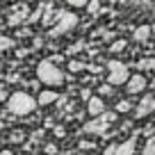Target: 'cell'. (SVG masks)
Masks as SVG:
<instances>
[{
	"label": "cell",
	"mask_w": 155,
	"mask_h": 155,
	"mask_svg": "<svg viewBox=\"0 0 155 155\" xmlns=\"http://www.w3.org/2000/svg\"><path fill=\"white\" fill-rule=\"evenodd\" d=\"M98 94H101L103 98H105V96H112V94H114V87H112V84L107 82V84H103V87L98 89Z\"/></svg>",
	"instance_id": "d6986e66"
},
{
	"label": "cell",
	"mask_w": 155,
	"mask_h": 155,
	"mask_svg": "<svg viewBox=\"0 0 155 155\" xmlns=\"http://www.w3.org/2000/svg\"><path fill=\"white\" fill-rule=\"evenodd\" d=\"M28 5H21V7H16L14 9V14L9 16V18H7V23L9 25H18V23H23V21H28L30 18V14H28Z\"/></svg>",
	"instance_id": "30bf717a"
},
{
	"label": "cell",
	"mask_w": 155,
	"mask_h": 155,
	"mask_svg": "<svg viewBox=\"0 0 155 155\" xmlns=\"http://www.w3.org/2000/svg\"><path fill=\"white\" fill-rule=\"evenodd\" d=\"M57 98H59V94L55 91L53 87H48V89H41V91H39L37 101H39V105H53Z\"/></svg>",
	"instance_id": "8fae6325"
},
{
	"label": "cell",
	"mask_w": 155,
	"mask_h": 155,
	"mask_svg": "<svg viewBox=\"0 0 155 155\" xmlns=\"http://www.w3.org/2000/svg\"><path fill=\"white\" fill-rule=\"evenodd\" d=\"M150 34H153V28L150 25H139V28L135 30V41L137 44H144V41H148Z\"/></svg>",
	"instance_id": "7c38bea8"
},
{
	"label": "cell",
	"mask_w": 155,
	"mask_h": 155,
	"mask_svg": "<svg viewBox=\"0 0 155 155\" xmlns=\"http://www.w3.org/2000/svg\"><path fill=\"white\" fill-rule=\"evenodd\" d=\"M21 139H23V132H14V135H12V141H14V144L21 141Z\"/></svg>",
	"instance_id": "cb8c5ba5"
},
{
	"label": "cell",
	"mask_w": 155,
	"mask_h": 155,
	"mask_svg": "<svg viewBox=\"0 0 155 155\" xmlns=\"http://www.w3.org/2000/svg\"><path fill=\"white\" fill-rule=\"evenodd\" d=\"M68 68H71L73 73H78V71H82V68H84V64H82V62H75V59H73V62L68 64Z\"/></svg>",
	"instance_id": "ffe728a7"
},
{
	"label": "cell",
	"mask_w": 155,
	"mask_h": 155,
	"mask_svg": "<svg viewBox=\"0 0 155 155\" xmlns=\"http://www.w3.org/2000/svg\"><path fill=\"white\" fill-rule=\"evenodd\" d=\"M16 48V41L12 37H0V50H12Z\"/></svg>",
	"instance_id": "5bb4252c"
},
{
	"label": "cell",
	"mask_w": 155,
	"mask_h": 155,
	"mask_svg": "<svg viewBox=\"0 0 155 155\" xmlns=\"http://www.w3.org/2000/svg\"><path fill=\"white\" fill-rule=\"evenodd\" d=\"M141 155H155V135H153V137H148L146 146L141 148Z\"/></svg>",
	"instance_id": "9a60e30c"
},
{
	"label": "cell",
	"mask_w": 155,
	"mask_h": 155,
	"mask_svg": "<svg viewBox=\"0 0 155 155\" xmlns=\"http://www.w3.org/2000/svg\"><path fill=\"white\" fill-rule=\"evenodd\" d=\"M116 114L119 112H103L101 116H91V121H87L84 123V128H82V132L84 135H94V137H101V135H105L107 132V128L112 126V123L116 121Z\"/></svg>",
	"instance_id": "3957f363"
},
{
	"label": "cell",
	"mask_w": 155,
	"mask_h": 155,
	"mask_svg": "<svg viewBox=\"0 0 155 155\" xmlns=\"http://www.w3.org/2000/svg\"><path fill=\"white\" fill-rule=\"evenodd\" d=\"M2 128H5V123H2V121H0V130H2Z\"/></svg>",
	"instance_id": "4316f807"
},
{
	"label": "cell",
	"mask_w": 155,
	"mask_h": 155,
	"mask_svg": "<svg viewBox=\"0 0 155 155\" xmlns=\"http://www.w3.org/2000/svg\"><path fill=\"white\" fill-rule=\"evenodd\" d=\"M55 135H57V137H64V128H55Z\"/></svg>",
	"instance_id": "d4e9b609"
},
{
	"label": "cell",
	"mask_w": 155,
	"mask_h": 155,
	"mask_svg": "<svg viewBox=\"0 0 155 155\" xmlns=\"http://www.w3.org/2000/svg\"><path fill=\"white\" fill-rule=\"evenodd\" d=\"M126 46H128L126 39H116L114 44L110 46V50H112V53H123V50H126Z\"/></svg>",
	"instance_id": "2e32d148"
},
{
	"label": "cell",
	"mask_w": 155,
	"mask_h": 155,
	"mask_svg": "<svg viewBox=\"0 0 155 155\" xmlns=\"http://www.w3.org/2000/svg\"><path fill=\"white\" fill-rule=\"evenodd\" d=\"M0 155H12V150H2V153H0Z\"/></svg>",
	"instance_id": "484cf974"
},
{
	"label": "cell",
	"mask_w": 155,
	"mask_h": 155,
	"mask_svg": "<svg viewBox=\"0 0 155 155\" xmlns=\"http://www.w3.org/2000/svg\"><path fill=\"white\" fill-rule=\"evenodd\" d=\"M37 105H39V101L34 96H30L28 91H14V94H9V98H7V110H9L14 116L32 114V112L37 110Z\"/></svg>",
	"instance_id": "7a4b0ae2"
},
{
	"label": "cell",
	"mask_w": 155,
	"mask_h": 155,
	"mask_svg": "<svg viewBox=\"0 0 155 155\" xmlns=\"http://www.w3.org/2000/svg\"><path fill=\"white\" fill-rule=\"evenodd\" d=\"M146 89V78L141 75V73H135V75H130V80L126 82V91L130 94V96H135V94H141Z\"/></svg>",
	"instance_id": "ba28073f"
},
{
	"label": "cell",
	"mask_w": 155,
	"mask_h": 155,
	"mask_svg": "<svg viewBox=\"0 0 155 155\" xmlns=\"http://www.w3.org/2000/svg\"><path fill=\"white\" fill-rule=\"evenodd\" d=\"M130 80V71H128V64L123 62H107V82L112 87H126V82Z\"/></svg>",
	"instance_id": "277c9868"
},
{
	"label": "cell",
	"mask_w": 155,
	"mask_h": 155,
	"mask_svg": "<svg viewBox=\"0 0 155 155\" xmlns=\"http://www.w3.org/2000/svg\"><path fill=\"white\" fill-rule=\"evenodd\" d=\"M153 112H155V96H153V94L141 96V101L137 103V107H135V119H137V121H141V119L150 116Z\"/></svg>",
	"instance_id": "52a82bcc"
},
{
	"label": "cell",
	"mask_w": 155,
	"mask_h": 155,
	"mask_svg": "<svg viewBox=\"0 0 155 155\" xmlns=\"http://www.w3.org/2000/svg\"><path fill=\"white\" fill-rule=\"evenodd\" d=\"M114 110L119 112V114H126V112H130V110H132V103H130V101H119Z\"/></svg>",
	"instance_id": "e0dca14e"
},
{
	"label": "cell",
	"mask_w": 155,
	"mask_h": 155,
	"mask_svg": "<svg viewBox=\"0 0 155 155\" xmlns=\"http://www.w3.org/2000/svg\"><path fill=\"white\" fill-rule=\"evenodd\" d=\"M87 9L91 12V14H96V9H98V0H91V2L87 5Z\"/></svg>",
	"instance_id": "7402d4cb"
},
{
	"label": "cell",
	"mask_w": 155,
	"mask_h": 155,
	"mask_svg": "<svg viewBox=\"0 0 155 155\" xmlns=\"http://www.w3.org/2000/svg\"><path fill=\"white\" fill-rule=\"evenodd\" d=\"M135 148H137V137H130L123 144H110L103 155H135Z\"/></svg>",
	"instance_id": "8992f818"
},
{
	"label": "cell",
	"mask_w": 155,
	"mask_h": 155,
	"mask_svg": "<svg viewBox=\"0 0 155 155\" xmlns=\"http://www.w3.org/2000/svg\"><path fill=\"white\" fill-rule=\"evenodd\" d=\"M119 2H132V0H119Z\"/></svg>",
	"instance_id": "83f0119b"
},
{
	"label": "cell",
	"mask_w": 155,
	"mask_h": 155,
	"mask_svg": "<svg viewBox=\"0 0 155 155\" xmlns=\"http://www.w3.org/2000/svg\"><path fill=\"white\" fill-rule=\"evenodd\" d=\"M135 68H139V71H153V68H155V59H153V57H148V59H139Z\"/></svg>",
	"instance_id": "4fadbf2b"
},
{
	"label": "cell",
	"mask_w": 155,
	"mask_h": 155,
	"mask_svg": "<svg viewBox=\"0 0 155 155\" xmlns=\"http://www.w3.org/2000/svg\"><path fill=\"white\" fill-rule=\"evenodd\" d=\"M44 155H46V153H44Z\"/></svg>",
	"instance_id": "f546056e"
},
{
	"label": "cell",
	"mask_w": 155,
	"mask_h": 155,
	"mask_svg": "<svg viewBox=\"0 0 155 155\" xmlns=\"http://www.w3.org/2000/svg\"><path fill=\"white\" fill-rule=\"evenodd\" d=\"M37 80L41 84H46V87L57 89V87H62V84H64L66 78H64L62 68H59L53 59H41V62L37 64Z\"/></svg>",
	"instance_id": "6da1fadb"
},
{
	"label": "cell",
	"mask_w": 155,
	"mask_h": 155,
	"mask_svg": "<svg viewBox=\"0 0 155 155\" xmlns=\"http://www.w3.org/2000/svg\"><path fill=\"white\" fill-rule=\"evenodd\" d=\"M66 2H68L71 7H75V9H84V7H87L91 0H66Z\"/></svg>",
	"instance_id": "ac0fdd59"
},
{
	"label": "cell",
	"mask_w": 155,
	"mask_h": 155,
	"mask_svg": "<svg viewBox=\"0 0 155 155\" xmlns=\"http://www.w3.org/2000/svg\"><path fill=\"white\" fill-rule=\"evenodd\" d=\"M44 153H46V155H57V146H55V144H46Z\"/></svg>",
	"instance_id": "44dd1931"
},
{
	"label": "cell",
	"mask_w": 155,
	"mask_h": 155,
	"mask_svg": "<svg viewBox=\"0 0 155 155\" xmlns=\"http://www.w3.org/2000/svg\"><path fill=\"white\" fill-rule=\"evenodd\" d=\"M7 98H9V96H7V89L2 87V84H0V103H5Z\"/></svg>",
	"instance_id": "603a6c76"
},
{
	"label": "cell",
	"mask_w": 155,
	"mask_h": 155,
	"mask_svg": "<svg viewBox=\"0 0 155 155\" xmlns=\"http://www.w3.org/2000/svg\"><path fill=\"white\" fill-rule=\"evenodd\" d=\"M78 14H73V12H64L62 14V18L57 21L55 25H50V37L53 39H59V37H64V34H68L71 30H75V25H78Z\"/></svg>",
	"instance_id": "5b68a950"
},
{
	"label": "cell",
	"mask_w": 155,
	"mask_h": 155,
	"mask_svg": "<svg viewBox=\"0 0 155 155\" xmlns=\"http://www.w3.org/2000/svg\"><path fill=\"white\" fill-rule=\"evenodd\" d=\"M87 112H89V116H101L103 112H107L105 110V101H103L101 94H98V96H91L87 101Z\"/></svg>",
	"instance_id": "9c48e42d"
},
{
	"label": "cell",
	"mask_w": 155,
	"mask_h": 155,
	"mask_svg": "<svg viewBox=\"0 0 155 155\" xmlns=\"http://www.w3.org/2000/svg\"><path fill=\"white\" fill-rule=\"evenodd\" d=\"M153 14H155V9H153Z\"/></svg>",
	"instance_id": "f1b7e54d"
}]
</instances>
